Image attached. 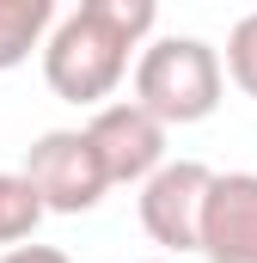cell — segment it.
<instances>
[{
	"label": "cell",
	"mask_w": 257,
	"mask_h": 263,
	"mask_svg": "<svg viewBox=\"0 0 257 263\" xmlns=\"http://www.w3.org/2000/svg\"><path fill=\"white\" fill-rule=\"evenodd\" d=\"M159 25V6L153 0H80L74 12L56 18L49 43H43V80L49 92L67 104H86V110H104V98L123 86L128 55L147 49Z\"/></svg>",
	"instance_id": "6da1fadb"
},
{
	"label": "cell",
	"mask_w": 257,
	"mask_h": 263,
	"mask_svg": "<svg viewBox=\"0 0 257 263\" xmlns=\"http://www.w3.org/2000/svg\"><path fill=\"white\" fill-rule=\"evenodd\" d=\"M221 86H227L221 49L202 37H153L135 55V104L153 110L166 129H190L202 117H214Z\"/></svg>",
	"instance_id": "7a4b0ae2"
},
{
	"label": "cell",
	"mask_w": 257,
	"mask_h": 263,
	"mask_svg": "<svg viewBox=\"0 0 257 263\" xmlns=\"http://www.w3.org/2000/svg\"><path fill=\"white\" fill-rule=\"evenodd\" d=\"M19 172L31 178V190L43 196L49 214H92L104 202V190H111V178L98 165V147L86 141V129H43L25 147Z\"/></svg>",
	"instance_id": "3957f363"
},
{
	"label": "cell",
	"mask_w": 257,
	"mask_h": 263,
	"mask_svg": "<svg viewBox=\"0 0 257 263\" xmlns=\"http://www.w3.org/2000/svg\"><path fill=\"white\" fill-rule=\"evenodd\" d=\"M208 190H214V172L202 159H172L166 172H153L141 184V233L184 257V251H202V220H208Z\"/></svg>",
	"instance_id": "277c9868"
},
{
	"label": "cell",
	"mask_w": 257,
	"mask_h": 263,
	"mask_svg": "<svg viewBox=\"0 0 257 263\" xmlns=\"http://www.w3.org/2000/svg\"><path fill=\"white\" fill-rule=\"evenodd\" d=\"M86 141L98 147V165L111 184H147L153 172H166V123L153 110H141L135 98H117L104 110H92Z\"/></svg>",
	"instance_id": "5b68a950"
},
{
	"label": "cell",
	"mask_w": 257,
	"mask_h": 263,
	"mask_svg": "<svg viewBox=\"0 0 257 263\" xmlns=\"http://www.w3.org/2000/svg\"><path fill=\"white\" fill-rule=\"evenodd\" d=\"M208 263H257V172H214L208 220H202Z\"/></svg>",
	"instance_id": "8992f818"
},
{
	"label": "cell",
	"mask_w": 257,
	"mask_h": 263,
	"mask_svg": "<svg viewBox=\"0 0 257 263\" xmlns=\"http://www.w3.org/2000/svg\"><path fill=\"white\" fill-rule=\"evenodd\" d=\"M56 18V0H0V73L31 62V49L49 43Z\"/></svg>",
	"instance_id": "52a82bcc"
},
{
	"label": "cell",
	"mask_w": 257,
	"mask_h": 263,
	"mask_svg": "<svg viewBox=\"0 0 257 263\" xmlns=\"http://www.w3.org/2000/svg\"><path fill=\"white\" fill-rule=\"evenodd\" d=\"M43 196L31 190V178L25 172H0V245L6 251H19L37 227H43Z\"/></svg>",
	"instance_id": "ba28073f"
},
{
	"label": "cell",
	"mask_w": 257,
	"mask_h": 263,
	"mask_svg": "<svg viewBox=\"0 0 257 263\" xmlns=\"http://www.w3.org/2000/svg\"><path fill=\"white\" fill-rule=\"evenodd\" d=\"M227 73H233V86L245 98H257V12H245L227 31Z\"/></svg>",
	"instance_id": "9c48e42d"
},
{
	"label": "cell",
	"mask_w": 257,
	"mask_h": 263,
	"mask_svg": "<svg viewBox=\"0 0 257 263\" xmlns=\"http://www.w3.org/2000/svg\"><path fill=\"white\" fill-rule=\"evenodd\" d=\"M0 263H74L56 245H19V251H0Z\"/></svg>",
	"instance_id": "30bf717a"
},
{
	"label": "cell",
	"mask_w": 257,
	"mask_h": 263,
	"mask_svg": "<svg viewBox=\"0 0 257 263\" xmlns=\"http://www.w3.org/2000/svg\"><path fill=\"white\" fill-rule=\"evenodd\" d=\"M147 263H172V257H147Z\"/></svg>",
	"instance_id": "8fae6325"
}]
</instances>
